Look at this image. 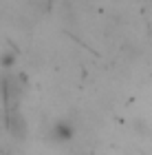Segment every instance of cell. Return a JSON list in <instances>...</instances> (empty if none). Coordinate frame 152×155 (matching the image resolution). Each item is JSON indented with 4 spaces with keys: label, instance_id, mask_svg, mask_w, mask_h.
I'll use <instances>...</instances> for the list:
<instances>
[{
    "label": "cell",
    "instance_id": "cell-2",
    "mask_svg": "<svg viewBox=\"0 0 152 155\" xmlns=\"http://www.w3.org/2000/svg\"><path fill=\"white\" fill-rule=\"evenodd\" d=\"M5 126H7V131L18 140H22L26 135V120L18 109L16 111H5Z\"/></svg>",
    "mask_w": 152,
    "mask_h": 155
},
{
    "label": "cell",
    "instance_id": "cell-1",
    "mask_svg": "<svg viewBox=\"0 0 152 155\" xmlns=\"http://www.w3.org/2000/svg\"><path fill=\"white\" fill-rule=\"evenodd\" d=\"M2 100H5V111H16L20 100H22V82L11 73L2 78Z\"/></svg>",
    "mask_w": 152,
    "mask_h": 155
},
{
    "label": "cell",
    "instance_id": "cell-3",
    "mask_svg": "<svg viewBox=\"0 0 152 155\" xmlns=\"http://www.w3.org/2000/svg\"><path fill=\"white\" fill-rule=\"evenodd\" d=\"M73 133H75L73 124H68V122H57V124L53 126L51 135H53V140H57V142H66V140L73 137Z\"/></svg>",
    "mask_w": 152,
    "mask_h": 155
}]
</instances>
